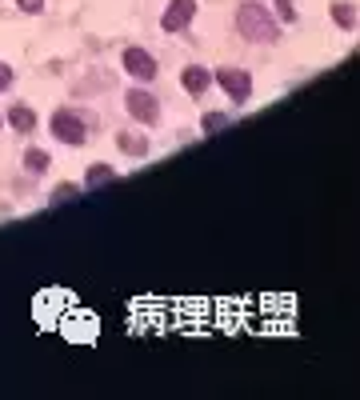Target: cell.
<instances>
[{
	"mask_svg": "<svg viewBox=\"0 0 360 400\" xmlns=\"http://www.w3.org/2000/svg\"><path fill=\"white\" fill-rule=\"evenodd\" d=\"M277 20H284V24H293V20H296L293 0H277Z\"/></svg>",
	"mask_w": 360,
	"mask_h": 400,
	"instance_id": "obj_14",
	"label": "cell"
},
{
	"mask_svg": "<svg viewBox=\"0 0 360 400\" xmlns=\"http://www.w3.org/2000/svg\"><path fill=\"white\" fill-rule=\"evenodd\" d=\"M20 4V13H40L44 8V0H17Z\"/></svg>",
	"mask_w": 360,
	"mask_h": 400,
	"instance_id": "obj_17",
	"label": "cell"
},
{
	"mask_svg": "<svg viewBox=\"0 0 360 400\" xmlns=\"http://www.w3.org/2000/svg\"><path fill=\"white\" fill-rule=\"evenodd\" d=\"M52 132H56V141H65V144H84V125H81V116L76 112H56L52 116Z\"/></svg>",
	"mask_w": 360,
	"mask_h": 400,
	"instance_id": "obj_4",
	"label": "cell"
},
{
	"mask_svg": "<svg viewBox=\"0 0 360 400\" xmlns=\"http://www.w3.org/2000/svg\"><path fill=\"white\" fill-rule=\"evenodd\" d=\"M124 68H129L132 72V80H152L156 77V61H152V56H148L145 48H124Z\"/></svg>",
	"mask_w": 360,
	"mask_h": 400,
	"instance_id": "obj_6",
	"label": "cell"
},
{
	"mask_svg": "<svg viewBox=\"0 0 360 400\" xmlns=\"http://www.w3.org/2000/svg\"><path fill=\"white\" fill-rule=\"evenodd\" d=\"M8 120H13L17 132H33V128H36V112L28 109V104H17V109L8 112Z\"/></svg>",
	"mask_w": 360,
	"mask_h": 400,
	"instance_id": "obj_8",
	"label": "cell"
},
{
	"mask_svg": "<svg viewBox=\"0 0 360 400\" xmlns=\"http://www.w3.org/2000/svg\"><path fill=\"white\" fill-rule=\"evenodd\" d=\"M332 16H336V24H341V29H357V8H352V4L336 0V4H332Z\"/></svg>",
	"mask_w": 360,
	"mask_h": 400,
	"instance_id": "obj_10",
	"label": "cell"
},
{
	"mask_svg": "<svg viewBox=\"0 0 360 400\" xmlns=\"http://www.w3.org/2000/svg\"><path fill=\"white\" fill-rule=\"evenodd\" d=\"M124 104H129V112L140 120V125H156V112H161V104H156V96H152V93H145V88H129Z\"/></svg>",
	"mask_w": 360,
	"mask_h": 400,
	"instance_id": "obj_3",
	"label": "cell"
},
{
	"mask_svg": "<svg viewBox=\"0 0 360 400\" xmlns=\"http://www.w3.org/2000/svg\"><path fill=\"white\" fill-rule=\"evenodd\" d=\"M113 168H108V164H92V168H88V180H84V189H100V184H108V180H113Z\"/></svg>",
	"mask_w": 360,
	"mask_h": 400,
	"instance_id": "obj_11",
	"label": "cell"
},
{
	"mask_svg": "<svg viewBox=\"0 0 360 400\" xmlns=\"http://www.w3.org/2000/svg\"><path fill=\"white\" fill-rule=\"evenodd\" d=\"M216 80H220V88H224L236 104H245L248 96H252V77H248L245 68H220Z\"/></svg>",
	"mask_w": 360,
	"mask_h": 400,
	"instance_id": "obj_2",
	"label": "cell"
},
{
	"mask_svg": "<svg viewBox=\"0 0 360 400\" xmlns=\"http://www.w3.org/2000/svg\"><path fill=\"white\" fill-rule=\"evenodd\" d=\"M4 88H13V68H8V64H0V93H4Z\"/></svg>",
	"mask_w": 360,
	"mask_h": 400,
	"instance_id": "obj_16",
	"label": "cell"
},
{
	"mask_svg": "<svg viewBox=\"0 0 360 400\" xmlns=\"http://www.w3.org/2000/svg\"><path fill=\"white\" fill-rule=\"evenodd\" d=\"M236 29H240V36L252 40V45H277L280 20L264 8L261 0H245V4L236 8Z\"/></svg>",
	"mask_w": 360,
	"mask_h": 400,
	"instance_id": "obj_1",
	"label": "cell"
},
{
	"mask_svg": "<svg viewBox=\"0 0 360 400\" xmlns=\"http://www.w3.org/2000/svg\"><path fill=\"white\" fill-rule=\"evenodd\" d=\"M120 148L129 157H148V141L145 136H132V132H120Z\"/></svg>",
	"mask_w": 360,
	"mask_h": 400,
	"instance_id": "obj_9",
	"label": "cell"
},
{
	"mask_svg": "<svg viewBox=\"0 0 360 400\" xmlns=\"http://www.w3.org/2000/svg\"><path fill=\"white\" fill-rule=\"evenodd\" d=\"M224 125H229V112H208L204 116V132H220Z\"/></svg>",
	"mask_w": 360,
	"mask_h": 400,
	"instance_id": "obj_13",
	"label": "cell"
},
{
	"mask_svg": "<svg viewBox=\"0 0 360 400\" xmlns=\"http://www.w3.org/2000/svg\"><path fill=\"white\" fill-rule=\"evenodd\" d=\"M180 80H184V88H188L193 96H200L204 88H208V80H213V77H208L204 68H197V64H188V68H184V77H180Z\"/></svg>",
	"mask_w": 360,
	"mask_h": 400,
	"instance_id": "obj_7",
	"label": "cell"
},
{
	"mask_svg": "<svg viewBox=\"0 0 360 400\" xmlns=\"http://www.w3.org/2000/svg\"><path fill=\"white\" fill-rule=\"evenodd\" d=\"M72 196H76V189H68V184H65V189L52 192V205H60V200H72Z\"/></svg>",
	"mask_w": 360,
	"mask_h": 400,
	"instance_id": "obj_15",
	"label": "cell"
},
{
	"mask_svg": "<svg viewBox=\"0 0 360 400\" xmlns=\"http://www.w3.org/2000/svg\"><path fill=\"white\" fill-rule=\"evenodd\" d=\"M193 16H197V0H172V4L164 8L161 24H164V32H180V29H188Z\"/></svg>",
	"mask_w": 360,
	"mask_h": 400,
	"instance_id": "obj_5",
	"label": "cell"
},
{
	"mask_svg": "<svg viewBox=\"0 0 360 400\" xmlns=\"http://www.w3.org/2000/svg\"><path fill=\"white\" fill-rule=\"evenodd\" d=\"M24 168H28V173H44V168H49V152L28 148V152H24Z\"/></svg>",
	"mask_w": 360,
	"mask_h": 400,
	"instance_id": "obj_12",
	"label": "cell"
}]
</instances>
